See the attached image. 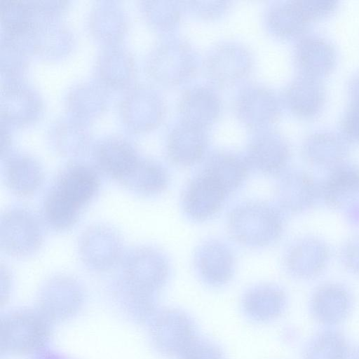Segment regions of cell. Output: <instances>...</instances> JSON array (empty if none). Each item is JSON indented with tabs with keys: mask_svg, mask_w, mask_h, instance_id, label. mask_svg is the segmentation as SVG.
<instances>
[{
	"mask_svg": "<svg viewBox=\"0 0 359 359\" xmlns=\"http://www.w3.org/2000/svg\"><path fill=\"white\" fill-rule=\"evenodd\" d=\"M285 214L276 205L263 201H248L236 205L227 217V230L238 243L261 248L276 243L285 226Z\"/></svg>",
	"mask_w": 359,
	"mask_h": 359,
	"instance_id": "6da1fadb",
	"label": "cell"
},
{
	"mask_svg": "<svg viewBox=\"0 0 359 359\" xmlns=\"http://www.w3.org/2000/svg\"><path fill=\"white\" fill-rule=\"evenodd\" d=\"M50 337V322L37 309H18L1 318L0 347L2 353L37 354L45 349Z\"/></svg>",
	"mask_w": 359,
	"mask_h": 359,
	"instance_id": "7a4b0ae2",
	"label": "cell"
},
{
	"mask_svg": "<svg viewBox=\"0 0 359 359\" xmlns=\"http://www.w3.org/2000/svg\"><path fill=\"white\" fill-rule=\"evenodd\" d=\"M149 336L155 350L167 358H179L198 336L193 318L185 311L166 308L149 321Z\"/></svg>",
	"mask_w": 359,
	"mask_h": 359,
	"instance_id": "3957f363",
	"label": "cell"
},
{
	"mask_svg": "<svg viewBox=\"0 0 359 359\" xmlns=\"http://www.w3.org/2000/svg\"><path fill=\"white\" fill-rule=\"evenodd\" d=\"M320 202L343 215L349 225L359 227V167L341 163L320 180Z\"/></svg>",
	"mask_w": 359,
	"mask_h": 359,
	"instance_id": "277c9868",
	"label": "cell"
},
{
	"mask_svg": "<svg viewBox=\"0 0 359 359\" xmlns=\"http://www.w3.org/2000/svg\"><path fill=\"white\" fill-rule=\"evenodd\" d=\"M119 285L143 294L155 296L167 283L170 266L167 256L158 249H136L128 257Z\"/></svg>",
	"mask_w": 359,
	"mask_h": 359,
	"instance_id": "5b68a950",
	"label": "cell"
},
{
	"mask_svg": "<svg viewBox=\"0 0 359 359\" xmlns=\"http://www.w3.org/2000/svg\"><path fill=\"white\" fill-rule=\"evenodd\" d=\"M330 260L329 245L314 236H304L294 240L285 249L283 265L291 277L309 280L321 276Z\"/></svg>",
	"mask_w": 359,
	"mask_h": 359,
	"instance_id": "8992f818",
	"label": "cell"
},
{
	"mask_svg": "<svg viewBox=\"0 0 359 359\" xmlns=\"http://www.w3.org/2000/svg\"><path fill=\"white\" fill-rule=\"evenodd\" d=\"M100 186L96 170L88 165L74 164L62 170L48 194L81 214L82 209L95 197Z\"/></svg>",
	"mask_w": 359,
	"mask_h": 359,
	"instance_id": "52a82bcc",
	"label": "cell"
},
{
	"mask_svg": "<svg viewBox=\"0 0 359 359\" xmlns=\"http://www.w3.org/2000/svg\"><path fill=\"white\" fill-rule=\"evenodd\" d=\"M274 198L285 215L304 213L320 203V180L304 170L285 171L276 184Z\"/></svg>",
	"mask_w": 359,
	"mask_h": 359,
	"instance_id": "ba28073f",
	"label": "cell"
},
{
	"mask_svg": "<svg viewBox=\"0 0 359 359\" xmlns=\"http://www.w3.org/2000/svg\"><path fill=\"white\" fill-rule=\"evenodd\" d=\"M228 196L226 191L215 180L201 171L183 189L182 210L193 222H205L221 211Z\"/></svg>",
	"mask_w": 359,
	"mask_h": 359,
	"instance_id": "9c48e42d",
	"label": "cell"
},
{
	"mask_svg": "<svg viewBox=\"0 0 359 359\" xmlns=\"http://www.w3.org/2000/svg\"><path fill=\"white\" fill-rule=\"evenodd\" d=\"M354 297L344 284L324 283L315 288L309 302L312 319L325 327H335L346 321L354 307Z\"/></svg>",
	"mask_w": 359,
	"mask_h": 359,
	"instance_id": "30bf717a",
	"label": "cell"
},
{
	"mask_svg": "<svg viewBox=\"0 0 359 359\" xmlns=\"http://www.w3.org/2000/svg\"><path fill=\"white\" fill-rule=\"evenodd\" d=\"M84 300L81 285L67 277L55 278L43 285L37 301V310L50 322H61L79 312Z\"/></svg>",
	"mask_w": 359,
	"mask_h": 359,
	"instance_id": "8fae6325",
	"label": "cell"
},
{
	"mask_svg": "<svg viewBox=\"0 0 359 359\" xmlns=\"http://www.w3.org/2000/svg\"><path fill=\"white\" fill-rule=\"evenodd\" d=\"M235 255L231 247L219 239H208L196 249L194 267L205 285L218 287L227 284L235 272Z\"/></svg>",
	"mask_w": 359,
	"mask_h": 359,
	"instance_id": "7c38bea8",
	"label": "cell"
},
{
	"mask_svg": "<svg viewBox=\"0 0 359 359\" xmlns=\"http://www.w3.org/2000/svg\"><path fill=\"white\" fill-rule=\"evenodd\" d=\"M287 306L285 291L273 283L252 286L243 294L241 309L245 316L256 323H266L283 314Z\"/></svg>",
	"mask_w": 359,
	"mask_h": 359,
	"instance_id": "4fadbf2b",
	"label": "cell"
},
{
	"mask_svg": "<svg viewBox=\"0 0 359 359\" xmlns=\"http://www.w3.org/2000/svg\"><path fill=\"white\" fill-rule=\"evenodd\" d=\"M2 243L5 249L16 255H25L36 250L41 232L38 221L24 210H13L3 221Z\"/></svg>",
	"mask_w": 359,
	"mask_h": 359,
	"instance_id": "5bb4252c",
	"label": "cell"
},
{
	"mask_svg": "<svg viewBox=\"0 0 359 359\" xmlns=\"http://www.w3.org/2000/svg\"><path fill=\"white\" fill-rule=\"evenodd\" d=\"M229 195L243 187L250 171L245 158L229 151H217L205 160L202 170Z\"/></svg>",
	"mask_w": 359,
	"mask_h": 359,
	"instance_id": "9a60e30c",
	"label": "cell"
},
{
	"mask_svg": "<svg viewBox=\"0 0 359 359\" xmlns=\"http://www.w3.org/2000/svg\"><path fill=\"white\" fill-rule=\"evenodd\" d=\"M207 140L199 126L186 121L170 135L167 154L170 161L180 167H190L204 157Z\"/></svg>",
	"mask_w": 359,
	"mask_h": 359,
	"instance_id": "2e32d148",
	"label": "cell"
},
{
	"mask_svg": "<svg viewBox=\"0 0 359 359\" xmlns=\"http://www.w3.org/2000/svg\"><path fill=\"white\" fill-rule=\"evenodd\" d=\"M245 158L250 168L266 175L280 176L285 172L289 153L283 142L268 135L250 143Z\"/></svg>",
	"mask_w": 359,
	"mask_h": 359,
	"instance_id": "e0dca14e",
	"label": "cell"
},
{
	"mask_svg": "<svg viewBox=\"0 0 359 359\" xmlns=\"http://www.w3.org/2000/svg\"><path fill=\"white\" fill-rule=\"evenodd\" d=\"M96 158L98 168L102 172L122 184L140 161L131 147L117 140L102 144L97 149Z\"/></svg>",
	"mask_w": 359,
	"mask_h": 359,
	"instance_id": "ac0fdd59",
	"label": "cell"
},
{
	"mask_svg": "<svg viewBox=\"0 0 359 359\" xmlns=\"http://www.w3.org/2000/svg\"><path fill=\"white\" fill-rule=\"evenodd\" d=\"M353 351L342 332L335 327H325L305 344L301 359H351Z\"/></svg>",
	"mask_w": 359,
	"mask_h": 359,
	"instance_id": "d6986e66",
	"label": "cell"
},
{
	"mask_svg": "<svg viewBox=\"0 0 359 359\" xmlns=\"http://www.w3.org/2000/svg\"><path fill=\"white\" fill-rule=\"evenodd\" d=\"M169 183L170 175L165 167L154 161L140 160L123 184L140 195L152 196L163 193Z\"/></svg>",
	"mask_w": 359,
	"mask_h": 359,
	"instance_id": "ffe728a7",
	"label": "cell"
},
{
	"mask_svg": "<svg viewBox=\"0 0 359 359\" xmlns=\"http://www.w3.org/2000/svg\"><path fill=\"white\" fill-rule=\"evenodd\" d=\"M42 177L40 169L30 163L11 164L5 174V180L9 188L21 196L34 193L40 187Z\"/></svg>",
	"mask_w": 359,
	"mask_h": 359,
	"instance_id": "44dd1931",
	"label": "cell"
},
{
	"mask_svg": "<svg viewBox=\"0 0 359 359\" xmlns=\"http://www.w3.org/2000/svg\"><path fill=\"white\" fill-rule=\"evenodd\" d=\"M178 359H225L221 348L211 340L198 335L184 349Z\"/></svg>",
	"mask_w": 359,
	"mask_h": 359,
	"instance_id": "7402d4cb",
	"label": "cell"
},
{
	"mask_svg": "<svg viewBox=\"0 0 359 359\" xmlns=\"http://www.w3.org/2000/svg\"><path fill=\"white\" fill-rule=\"evenodd\" d=\"M339 260L350 273L359 276V234L348 238L339 250Z\"/></svg>",
	"mask_w": 359,
	"mask_h": 359,
	"instance_id": "603a6c76",
	"label": "cell"
},
{
	"mask_svg": "<svg viewBox=\"0 0 359 359\" xmlns=\"http://www.w3.org/2000/svg\"><path fill=\"white\" fill-rule=\"evenodd\" d=\"M34 359H68L62 355L57 353L55 351L43 350L36 354Z\"/></svg>",
	"mask_w": 359,
	"mask_h": 359,
	"instance_id": "cb8c5ba5",
	"label": "cell"
},
{
	"mask_svg": "<svg viewBox=\"0 0 359 359\" xmlns=\"http://www.w3.org/2000/svg\"><path fill=\"white\" fill-rule=\"evenodd\" d=\"M351 359H359V346L353 351Z\"/></svg>",
	"mask_w": 359,
	"mask_h": 359,
	"instance_id": "d4e9b609",
	"label": "cell"
}]
</instances>
